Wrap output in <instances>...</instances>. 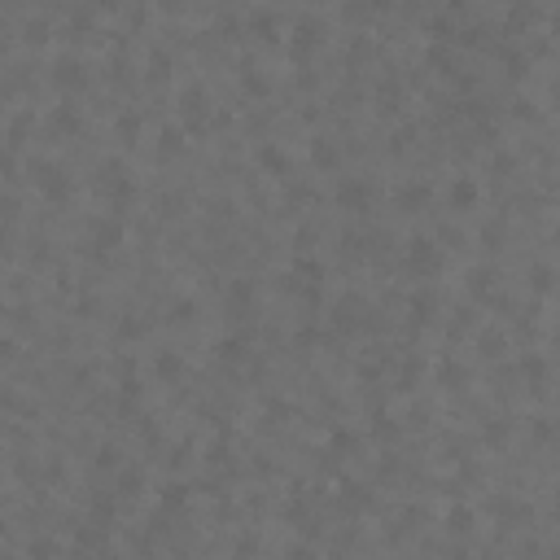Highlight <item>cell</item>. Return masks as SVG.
Masks as SVG:
<instances>
[{
	"label": "cell",
	"mask_w": 560,
	"mask_h": 560,
	"mask_svg": "<svg viewBox=\"0 0 560 560\" xmlns=\"http://www.w3.org/2000/svg\"><path fill=\"white\" fill-rule=\"evenodd\" d=\"M412 267L434 271V267H438V250L429 245V241H412Z\"/></svg>",
	"instance_id": "obj_1"
},
{
	"label": "cell",
	"mask_w": 560,
	"mask_h": 560,
	"mask_svg": "<svg viewBox=\"0 0 560 560\" xmlns=\"http://www.w3.org/2000/svg\"><path fill=\"white\" fill-rule=\"evenodd\" d=\"M477 201V184L473 180H455L451 184V206H473Z\"/></svg>",
	"instance_id": "obj_2"
},
{
	"label": "cell",
	"mask_w": 560,
	"mask_h": 560,
	"mask_svg": "<svg viewBox=\"0 0 560 560\" xmlns=\"http://www.w3.org/2000/svg\"><path fill=\"white\" fill-rule=\"evenodd\" d=\"M346 206H368V189L364 184H342V193H337Z\"/></svg>",
	"instance_id": "obj_3"
}]
</instances>
